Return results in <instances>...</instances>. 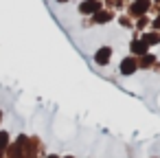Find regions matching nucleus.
Returning <instances> with one entry per match:
<instances>
[{
    "label": "nucleus",
    "instance_id": "nucleus-1",
    "mask_svg": "<svg viewBox=\"0 0 160 158\" xmlns=\"http://www.w3.org/2000/svg\"><path fill=\"white\" fill-rule=\"evenodd\" d=\"M97 11H101V3H99V0H83V3L79 5V13H83V16H92Z\"/></svg>",
    "mask_w": 160,
    "mask_h": 158
},
{
    "label": "nucleus",
    "instance_id": "nucleus-2",
    "mask_svg": "<svg viewBox=\"0 0 160 158\" xmlns=\"http://www.w3.org/2000/svg\"><path fill=\"white\" fill-rule=\"evenodd\" d=\"M110 59H112V48H110V46H101V48L94 53V64H99V66L110 64Z\"/></svg>",
    "mask_w": 160,
    "mask_h": 158
},
{
    "label": "nucleus",
    "instance_id": "nucleus-3",
    "mask_svg": "<svg viewBox=\"0 0 160 158\" xmlns=\"http://www.w3.org/2000/svg\"><path fill=\"white\" fill-rule=\"evenodd\" d=\"M136 68H138V64H136V59L134 57H125L123 62H121V75H134L136 73Z\"/></svg>",
    "mask_w": 160,
    "mask_h": 158
},
{
    "label": "nucleus",
    "instance_id": "nucleus-4",
    "mask_svg": "<svg viewBox=\"0 0 160 158\" xmlns=\"http://www.w3.org/2000/svg\"><path fill=\"white\" fill-rule=\"evenodd\" d=\"M147 9H149V0H136L129 11H132V16H145Z\"/></svg>",
    "mask_w": 160,
    "mask_h": 158
},
{
    "label": "nucleus",
    "instance_id": "nucleus-5",
    "mask_svg": "<svg viewBox=\"0 0 160 158\" xmlns=\"http://www.w3.org/2000/svg\"><path fill=\"white\" fill-rule=\"evenodd\" d=\"M147 48H149V46H147L142 40H132V44H129V51H132L134 55H145Z\"/></svg>",
    "mask_w": 160,
    "mask_h": 158
},
{
    "label": "nucleus",
    "instance_id": "nucleus-6",
    "mask_svg": "<svg viewBox=\"0 0 160 158\" xmlns=\"http://www.w3.org/2000/svg\"><path fill=\"white\" fill-rule=\"evenodd\" d=\"M112 18H114L112 11H97V13H94V22H97V24H105V22H110Z\"/></svg>",
    "mask_w": 160,
    "mask_h": 158
},
{
    "label": "nucleus",
    "instance_id": "nucleus-7",
    "mask_svg": "<svg viewBox=\"0 0 160 158\" xmlns=\"http://www.w3.org/2000/svg\"><path fill=\"white\" fill-rule=\"evenodd\" d=\"M140 40H142L147 46H151V44H158V42H160V33H156V31H153V33H145Z\"/></svg>",
    "mask_w": 160,
    "mask_h": 158
},
{
    "label": "nucleus",
    "instance_id": "nucleus-8",
    "mask_svg": "<svg viewBox=\"0 0 160 158\" xmlns=\"http://www.w3.org/2000/svg\"><path fill=\"white\" fill-rule=\"evenodd\" d=\"M9 145V134L7 132H0V149H5Z\"/></svg>",
    "mask_w": 160,
    "mask_h": 158
},
{
    "label": "nucleus",
    "instance_id": "nucleus-9",
    "mask_svg": "<svg viewBox=\"0 0 160 158\" xmlns=\"http://www.w3.org/2000/svg\"><path fill=\"white\" fill-rule=\"evenodd\" d=\"M153 59H156L153 55H142V59H140V64H142V66H149V64H153Z\"/></svg>",
    "mask_w": 160,
    "mask_h": 158
},
{
    "label": "nucleus",
    "instance_id": "nucleus-10",
    "mask_svg": "<svg viewBox=\"0 0 160 158\" xmlns=\"http://www.w3.org/2000/svg\"><path fill=\"white\" fill-rule=\"evenodd\" d=\"M57 3H68V0H57Z\"/></svg>",
    "mask_w": 160,
    "mask_h": 158
},
{
    "label": "nucleus",
    "instance_id": "nucleus-11",
    "mask_svg": "<svg viewBox=\"0 0 160 158\" xmlns=\"http://www.w3.org/2000/svg\"><path fill=\"white\" fill-rule=\"evenodd\" d=\"M48 158H57V156H48Z\"/></svg>",
    "mask_w": 160,
    "mask_h": 158
},
{
    "label": "nucleus",
    "instance_id": "nucleus-12",
    "mask_svg": "<svg viewBox=\"0 0 160 158\" xmlns=\"http://www.w3.org/2000/svg\"><path fill=\"white\" fill-rule=\"evenodd\" d=\"M0 119H2V112H0Z\"/></svg>",
    "mask_w": 160,
    "mask_h": 158
},
{
    "label": "nucleus",
    "instance_id": "nucleus-13",
    "mask_svg": "<svg viewBox=\"0 0 160 158\" xmlns=\"http://www.w3.org/2000/svg\"><path fill=\"white\" fill-rule=\"evenodd\" d=\"M66 158H72V156H66Z\"/></svg>",
    "mask_w": 160,
    "mask_h": 158
}]
</instances>
